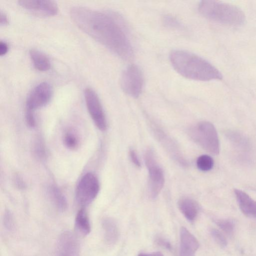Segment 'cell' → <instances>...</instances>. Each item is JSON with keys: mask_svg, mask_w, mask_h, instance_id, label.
<instances>
[{"mask_svg": "<svg viewBox=\"0 0 256 256\" xmlns=\"http://www.w3.org/2000/svg\"><path fill=\"white\" fill-rule=\"evenodd\" d=\"M70 16L80 30L120 58L128 60L132 58V47L115 14L85 6H74L70 10Z\"/></svg>", "mask_w": 256, "mask_h": 256, "instance_id": "6da1fadb", "label": "cell"}, {"mask_svg": "<svg viewBox=\"0 0 256 256\" xmlns=\"http://www.w3.org/2000/svg\"><path fill=\"white\" fill-rule=\"evenodd\" d=\"M170 60L174 68L187 78L200 81L222 78V75L214 66L191 52L174 50L170 54Z\"/></svg>", "mask_w": 256, "mask_h": 256, "instance_id": "7a4b0ae2", "label": "cell"}, {"mask_svg": "<svg viewBox=\"0 0 256 256\" xmlns=\"http://www.w3.org/2000/svg\"><path fill=\"white\" fill-rule=\"evenodd\" d=\"M198 11L207 18L232 26H240L246 21L244 12L238 7L225 2L206 0L198 4Z\"/></svg>", "mask_w": 256, "mask_h": 256, "instance_id": "3957f363", "label": "cell"}, {"mask_svg": "<svg viewBox=\"0 0 256 256\" xmlns=\"http://www.w3.org/2000/svg\"><path fill=\"white\" fill-rule=\"evenodd\" d=\"M192 138L202 148L212 154L220 152V141L214 126L210 122L203 121L190 130Z\"/></svg>", "mask_w": 256, "mask_h": 256, "instance_id": "277c9868", "label": "cell"}, {"mask_svg": "<svg viewBox=\"0 0 256 256\" xmlns=\"http://www.w3.org/2000/svg\"><path fill=\"white\" fill-rule=\"evenodd\" d=\"M100 190L99 181L94 174L88 172L82 176L76 189V199L82 206L90 204L96 197Z\"/></svg>", "mask_w": 256, "mask_h": 256, "instance_id": "5b68a950", "label": "cell"}, {"mask_svg": "<svg viewBox=\"0 0 256 256\" xmlns=\"http://www.w3.org/2000/svg\"><path fill=\"white\" fill-rule=\"evenodd\" d=\"M120 85L126 94L134 98L138 97L144 85V76L141 70L134 64L128 66L122 72Z\"/></svg>", "mask_w": 256, "mask_h": 256, "instance_id": "8992f818", "label": "cell"}, {"mask_svg": "<svg viewBox=\"0 0 256 256\" xmlns=\"http://www.w3.org/2000/svg\"><path fill=\"white\" fill-rule=\"evenodd\" d=\"M144 160L148 172V190L150 196L156 198L161 191L164 183V174L158 165L154 152L147 150L144 154Z\"/></svg>", "mask_w": 256, "mask_h": 256, "instance_id": "52a82bcc", "label": "cell"}, {"mask_svg": "<svg viewBox=\"0 0 256 256\" xmlns=\"http://www.w3.org/2000/svg\"><path fill=\"white\" fill-rule=\"evenodd\" d=\"M84 99L88 113L96 127L104 131L107 128L105 114L96 93L90 88L84 92Z\"/></svg>", "mask_w": 256, "mask_h": 256, "instance_id": "ba28073f", "label": "cell"}, {"mask_svg": "<svg viewBox=\"0 0 256 256\" xmlns=\"http://www.w3.org/2000/svg\"><path fill=\"white\" fill-rule=\"evenodd\" d=\"M52 95V88L48 82H42L36 86L26 100V110L34 112L46 105Z\"/></svg>", "mask_w": 256, "mask_h": 256, "instance_id": "9c48e42d", "label": "cell"}, {"mask_svg": "<svg viewBox=\"0 0 256 256\" xmlns=\"http://www.w3.org/2000/svg\"><path fill=\"white\" fill-rule=\"evenodd\" d=\"M80 242L76 234L70 231L62 233L56 243V256H80Z\"/></svg>", "mask_w": 256, "mask_h": 256, "instance_id": "30bf717a", "label": "cell"}, {"mask_svg": "<svg viewBox=\"0 0 256 256\" xmlns=\"http://www.w3.org/2000/svg\"><path fill=\"white\" fill-rule=\"evenodd\" d=\"M18 3L25 10L43 16H53L58 12L56 4L52 0H20Z\"/></svg>", "mask_w": 256, "mask_h": 256, "instance_id": "8fae6325", "label": "cell"}, {"mask_svg": "<svg viewBox=\"0 0 256 256\" xmlns=\"http://www.w3.org/2000/svg\"><path fill=\"white\" fill-rule=\"evenodd\" d=\"M199 248V243L196 238L186 228L180 230V256H195Z\"/></svg>", "mask_w": 256, "mask_h": 256, "instance_id": "7c38bea8", "label": "cell"}, {"mask_svg": "<svg viewBox=\"0 0 256 256\" xmlns=\"http://www.w3.org/2000/svg\"><path fill=\"white\" fill-rule=\"evenodd\" d=\"M234 193L242 212L248 216L256 218V201L240 190L234 189Z\"/></svg>", "mask_w": 256, "mask_h": 256, "instance_id": "4fadbf2b", "label": "cell"}, {"mask_svg": "<svg viewBox=\"0 0 256 256\" xmlns=\"http://www.w3.org/2000/svg\"><path fill=\"white\" fill-rule=\"evenodd\" d=\"M104 239L108 244H115L118 240L120 232L116 222L112 218H106L102 222Z\"/></svg>", "mask_w": 256, "mask_h": 256, "instance_id": "5bb4252c", "label": "cell"}, {"mask_svg": "<svg viewBox=\"0 0 256 256\" xmlns=\"http://www.w3.org/2000/svg\"><path fill=\"white\" fill-rule=\"evenodd\" d=\"M178 205L180 212L188 220L193 221L195 220L198 214V207L194 200L182 198L178 201Z\"/></svg>", "mask_w": 256, "mask_h": 256, "instance_id": "9a60e30c", "label": "cell"}, {"mask_svg": "<svg viewBox=\"0 0 256 256\" xmlns=\"http://www.w3.org/2000/svg\"><path fill=\"white\" fill-rule=\"evenodd\" d=\"M29 54L36 69L41 72H46L50 69V60L44 53L37 49L32 48L29 52Z\"/></svg>", "mask_w": 256, "mask_h": 256, "instance_id": "2e32d148", "label": "cell"}, {"mask_svg": "<svg viewBox=\"0 0 256 256\" xmlns=\"http://www.w3.org/2000/svg\"><path fill=\"white\" fill-rule=\"evenodd\" d=\"M74 224L76 230L82 236H86L90 232L91 226L90 220L84 208L80 210L77 212Z\"/></svg>", "mask_w": 256, "mask_h": 256, "instance_id": "e0dca14e", "label": "cell"}, {"mask_svg": "<svg viewBox=\"0 0 256 256\" xmlns=\"http://www.w3.org/2000/svg\"><path fill=\"white\" fill-rule=\"evenodd\" d=\"M50 194L57 208L60 211H64L68 207V202L60 190L55 186H52L50 188Z\"/></svg>", "mask_w": 256, "mask_h": 256, "instance_id": "ac0fdd59", "label": "cell"}, {"mask_svg": "<svg viewBox=\"0 0 256 256\" xmlns=\"http://www.w3.org/2000/svg\"><path fill=\"white\" fill-rule=\"evenodd\" d=\"M216 224L226 234L232 236L236 228L234 222L230 219L220 218L214 220Z\"/></svg>", "mask_w": 256, "mask_h": 256, "instance_id": "d6986e66", "label": "cell"}, {"mask_svg": "<svg viewBox=\"0 0 256 256\" xmlns=\"http://www.w3.org/2000/svg\"><path fill=\"white\" fill-rule=\"evenodd\" d=\"M214 160L208 155H202L199 156L196 160V166L199 170L204 172L210 170L214 166Z\"/></svg>", "mask_w": 256, "mask_h": 256, "instance_id": "ffe728a7", "label": "cell"}, {"mask_svg": "<svg viewBox=\"0 0 256 256\" xmlns=\"http://www.w3.org/2000/svg\"><path fill=\"white\" fill-rule=\"evenodd\" d=\"M64 142L66 146L70 150H74L78 146V139L72 132L68 131L65 133L64 136Z\"/></svg>", "mask_w": 256, "mask_h": 256, "instance_id": "44dd1931", "label": "cell"}, {"mask_svg": "<svg viewBox=\"0 0 256 256\" xmlns=\"http://www.w3.org/2000/svg\"><path fill=\"white\" fill-rule=\"evenodd\" d=\"M33 150L36 156L39 159L43 160L46 156V150L42 140L37 138L33 145Z\"/></svg>", "mask_w": 256, "mask_h": 256, "instance_id": "7402d4cb", "label": "cell"}, {"mask_svg": "<svg viewBox=\"0 0 256 256\" xmlns=\"http://www.w3.org/2000/svg\"><path fill=\"white\" fill-rule=\"evenodd\" d=\"M210 232L214 240L220 247L224 248L228 244L226 238L220 230L212 228Z\"/></svg>", "mask_w": 256, "mask_h": 256, "instance_id": "603a6c76", "label": "cell"}, {"mask_svg": "<svg viewBox=\"0 0 256 256\" xmlns=\"http://www.w3.org/2000/svg\"><path fill=\"white\" fill-rule=\"evenodd\" d=\"M163 21L164 24L170 28H180L182 26L181 23L178 19L170 15L165 16Z\"/></svg>", "mask_w": 256, "mask_h": 256, "instance_id": "cb8c5ba5", "label": "cell"}, {"mask_svg": "<svg viewBox=\"0 0 256 256\" xmlns=\"http://www.w3.org/2000/svg\"><path fill=\"white\" fill-rule=\"evenodd\" d=\"M228 137L232 140L238 144V146H242L243 147L246 146H247L248 141L244 138V136L236 132H230L228 134Z\"/></svg>", "mask_w": 256, "mask_h": 256, "instance_id": "d4e9b609", "label": "cell"}, {"mask_svg": "<svg viewBox=\"0 0 256 256\" xmlns=\"http://www.w3.org/2000/svg\"><path fill=\"white\" fill-rule=\"evenodd\" d=\"M3 222L4 226L8 230H12L14 228V219L11 212L8 210L4 212Z\"/></svg>", "mask_w": 256, "mask_h": 256, "instance_id": "484cf974", "label": "cell"}, {"mask_svg": "<svg viewBox=\"0 0 256 256\" xmlns=\"http://www.w3.org/2000/svg\"><path fill=\"white\" fill-rule=\"evenodd\" d=\"M26 124L29 127H34L36 126V119L34 115V112L26 110Z\"/></svg>", "mask_w": 256, "mask_h": 256, "instance_id": "4316f807", "label": "cell"}, {"mask_svg": "<svg viewBox=\"0 0 256 256\" xmlns=\"http://www.w3.org/2000/svg\"><path fill=\"white\" fill-rule=\"evenodd\" d=\"M130 156L132 162L138 167H140L141 164L138 158L136 152L132 150L130 151Z\"/></svg>", "mask_w": 256, "mask_h": 256, "instance_id": "83f0119b", "label": "cell"}, {"mask_svg": "<svg viewBox=\"0 0 256 256\" xmlns=\"http://www.w3.org/2000/svg\"><path fill=\"white\" fill-rule=\"evenodd\" d=\"M156 240L158 244L164 247L165 248L170 250L172 248L171 244L165 239L162 238H156Z\"/></svg>", "mask_w": 256, "mask_h": 256, "instance_id": "f1b7e54d", "label": "cell"}, {"mask_svg": "<svg viewBox=\"0 0 256 256\" xmlns=\"http://www.w3.org/2000/svg\"><path fill=\"white\" fill-rule=\"evenodd\" d=\"M8 50V44L4 42L0 41V56L5 55Z\"/></svg>", "mask_w": 256, "mask_h": 256, "instance_id": "f546056e", "label": "cell"}, {"mask_svg": "<svg viewBox=\"0 0 256 256\" xmlns=\"http://www.w3.org/2000/svg\"><path fill=\"white\" fill-rule=\"evenodd\" d=\"M8 23V20L6 14L0 11V24L1 26H6Z\"/></svg>", "mask_w": 256, "mask_h": 256, "instance_id": "4dcf8cb0", "label": "cell"}, {"mask_svg": "<svg viewBox=\"0 0 256 256\" xmlns=\"http://www.w3.org/2000/svg\"><path fill=\"white\" fill-rule=\"evenodd\" d=\"M19 176L16 178V184L20 188H23L25 186L24 181Z\"/></svg>", "mask_w": 256, "mask_h": 256, "instance_id": "1f68e13d", "label": "cell"}, {"mask_svg": "<svg viewBox=\"0 0 256 256\" xmlns=\"http://www.w3.org/2000/svg\"><path fill=\"white\" fill-rule=\"evenodd\" d=\"M138 256H164L160 252H154L151 254H140Z\"/></svg>", "mask_w": 256, "mask_h": 256, "instance_id": "d6a6232c", "label": "cell"}]
</instances>
